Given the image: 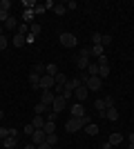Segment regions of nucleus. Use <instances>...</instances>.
I'll use <instances>...</instances> for the list:
<instances>
[{
	"label": "nucleus",
	"instance_id": "obj_48",
	"mask_svg": "<svg viewBox=\"0 0 134 149\" xmlns=\"http://www.w3.org/2000/svg\"><path fill=\"white\" fill-rule=\"evenodd\" d=\"M51 149H58V147H51Z\"/></svg>",
	"mask_w": 134,
	"mask_h": 149
},
{
	"label": "nucleus",
	"instance_id": "obj_31",
	"mask_svg": "<svg viewBox=\"0 0 134 149\" xmlns=\"http://www.w3.org/2000/svg\"><path fill=\"white\" fill-rule=\"evenodd\" d=\"M47 143H49L51 147H56V145H58V136H56V134H47Z\"/></svg>",
	"mask_w": 134,
	"mask_h": 149
},
{
	"label": "nucleus",
	"instance_id": "obj_3",
	"mask_svg": "<svg viewBox=\"0 0 134 149\" xmlns=\"http://www.w3.org/2000/svg\"><path fill=\"white\" fill-rule=\"evenodd\" d=\"M76 36H74V33H67V31H65V33H60V45H65V47H67V49H74V47H76Z\"/></svg>",
	"mask_w": 134,
	"mask_h": 149
},
{
	"label": "nucleus",
	"instance_id": "obj_30",
	"mask_svg": "<svg viewBox=\"0 0 134 149\" xmlns=\"http://www.w3.org/2000/svg\"><path fill=\"white\" fill-rule=\"evenodd\" d=\"M34 16H36V13H34V9H25V13H22V18H25L27 22H32Z\"/></svg>",
	"mask_w": 134,
	"mask_h": 149
},
{
	"label": "nucleus",
	"instance_id": "obj_4",
	"mask_svg": "<svg viewBox=\"0 0 134 149\" xmlns=\"http://www.w3.org/2000/svg\"><path fill=\"white\" fill-rule=\"evenodd\" d=\"M65 107H67V98H65L63 93H60V96H56V98H54V102H51V111L60 113Z\"/></svg>",
	"mask_w": 134,
	"mask_h": 149
},
{
	"label": "nucleus",
	"instance_id": "obj_17",
	"mask_svg": "<svg viewBox=\"0 0 134 149\" xmlns=\"http://www.w3.org/2000/svg\"><path fill=\"white\" fill-rule=\"evenodd\" d=\"M85 134H87V136H96V134H98V125H94V123L85 125Z\"/></svg>",
	"mask_w": 134,
	"mask_h": 149
},
{
	"label": "nucleus",
	"instance_id": "obj_39",
	"mask_svg": "<svg viewBox=\"0 0 134 149\" xmlns=\"http://www.w3.org/2000/svg\"><path fill=\"white\" fill-rule=\"evenodd\" d=\"M22 7H25V9H34L36 2H34V0H22Z\"/></svg>",
	"mask_w": 134,
	"mask_h": 149
},
{
	"label": "nucleus",
	"instance_id": "obj_33",
	"mask_svg": "<svg viewBox=\"0 0 134 149\" xmlns=\"http://www.w3.org/2000/svg\"><path fill=\"white\" fill-rule=\"evenodd\" d=\"M101 38H103V33H92V45H101Z\"/></svg>",
	"mask_w": 134,
	"mask_h": 149
},
{
	"label": "nucleus",
	"instance_id": "obj_38",
	"mask_svg": "<svg viewBox=\"0 0 134 149\" xmlns=\"http://www.w3.org/2000/svg\"><path fill=\"white\" fill-rule=\"evenodd\" d=\"M9 16H11L9 11H5V9H0V22H2V25H5V20L9 18Z\"/></svg>",
	"mask_w": 134,
	"mask_h": 149
},
{
	"label": "nucleus",
	"instance_id": "obj_23",
	"mask_svg": "<svg viewBox=\"0 0 134 149\" xmlns=\"http://www.w3.org/2000/svg\"><path fill=\"white\" fill-rule=\"evenodd\" d=\"M29 33H32V36H40V33H43V27L32 22V25H29Z\"/></svg>",
	"mask_w": 134,
	"mask_h": 149
},
{
	"label": "nucleus",
	"instance_id": "obj_9",
	"mask_svg": "<svg viewBox=\"0 0 134 149\" xmlns=\"http://www.w3.org/2000/svg\"><path fill=\"white\" fill-rule=\"evenodd\" d=\"M45 140H47V134H45L43 129H36V131L32 134V143L36 145V147H38L40 143H45Z\"/></svg>",
	"mask_w": 134,
	"mask_h": 149
},
{
	"label": "nucleus",
	"instance_id": "obj_15",
	"mask_svg": "<svg viewBox=\"0 0 134 149\" xmlns=\"http://www.w3.org/2000/svg\"><path fill=\"white\" fill-rule=\"evenodd\" d=\"M25 38L27 36H22V33H13V47H22V45H27Z\"/></svg>",
	"mask_w": 134,
	"mask_h": 149
},
{
	"label": "nucleus",
	"instance_id": "obj_13",
	"mask_svg": "<svg viewBox=\"0 0 134 149\" xmlns=\"http://www.w3.org/2000/svg\"><path fill=\"white\" fill-rule=\"evenodd\" d=\"M29 85H32V89H40V76L29 74Z\"/></svg>",
	"mask_w": 134,
	"mask_h": 149
},
{
	"label": "nucleus",
	"instance_id": "obj_28",
	"mask_svg": "<svg viewBox=\"0 0 134 149\" xmlns=\"http://www.w3.org/2000/svg\"><path fill=\"white\" fill-rule=\"evenodd\" d=\"M13 134V129H7V127H0V138L5 140V138H9Z\"/></svg>",
	"mask_w": 134,
	"mask_h": 149
},
{
	"label": "nucleus",
	"instance_id": "obj_25",
	"mask_svg": "<svg viewBox=\"0 0 134 149\" xmlns=\"http://www.w3.org/2000/svg\"><path fill=\"white\" fill-rule=\"evenodd\" d=\"M34 111H36V116H43V113H47V111H49V107H45L43 102H38V105L34 107Z\"/></svg>",
	"mask_w": 134,
	"mask_h": 149
},
{
	"label": "nucleus",
	"instance_id": "obj_40",
	"mask_svg": "<svg viewBox=\"0 0 134 149\" xmlns=\"http://www.w3.org/2000/svg\"><path fill=\"white\" fill-rule=\"evenodd\" d=\"M45 11H47V9H45V7H40V5L34 7V13H36V16H40V13H45Z\"/></svg>",
	"mask_w": 134,
	"mask_h": 149
},
{
	"label": "nucleus",
	"instance_id": "obj_26",
	"mask_svg": "<svg viewBox=\"0 0 134 149\" xmlns=\"http://www.w3.org/2000/svg\"><path fill=\"white\" fill-rule=\"evenodd\" d=\"M7 47H9V38H7L5 33H2V36H0V51H5Z\"/></svg>",
	"mask_w": 134,
	"mask_h": 149
},
{
	"label": "nucleus",
	"instance_id": "obj_20",
	"mask_svg": "<svg viewBox=\"0 0 134 149\" xmlns=\"http://www.w3.org/2000/svg\"><path fill=\"white\" fill-rule=\"evenodd\" d=\"M85 71H87V76H98V62H89V67Z\"/></svg>",
	"mask_w": 134,
	"mask_h": 149
},
{
	"label": "nucleus",
	"instance_id": "obj_22",
	"mask_svg": "<svg viewBox=\"0 0 134 149\" xmlns=\"http://www.w3.org/2000/svg\"><path fill=\"white\" fill-rule=\"evenodd\" d=\"M109 76V65H98V78H107Z\"/></svg>",
	"mask_w": 134,
	"mask_h": 149
},
{
	"label": "nucleus",
	"instance_id": "obj_41",
	"mask_svg": "<svg viewBox=\"0 0 134 149\" xmlns=\"http://www.w3.org/2000/svg\"><path fill=\"white\" fill-rule=\"evenodd\" d=\"M22 131H25V134H29V136H32V134H34V131H36V129H34V125L29 123V125H25V129H22Z\"/></svg>",
	"mask_w": 134,
	"mask_h": 149
},
{
	"label": "nucleus",
	"instance_id": "obj_6",
	"mask_svg": "<svg viewBox=\"0 0 134 149\" xmlns=\"http://www.w3.org/2000/svg\"><path fill=\"white\" fill-rule=\"evenodd\" d=\"M69 113H72V118H83V116H87L85 105H81V102H74V105L69 107Z\"/></svg>",
	"mask_w": 134,
	"mask_h": 149
},
{
	"label": "nucleus",
	"instance_id": "obj_35",
	"mask_svg": "<svg viewBox=\"0 0 134 149\" xmlns=\"http://www.w3.org/2000/svg\"><path fill=\"white\" fill-rule=\"evenodd\" d=\"M101 45L105 47V45H112V36L109 33H103V38H101Z\"/></svg>",
	"mask_w": 134,
	"mask_h": 149
},
{
	"label": "nucleus",
	"instance_id": "obj_46",
	"mask_svg": "<svg viewBox=\"0 0 134 149\" xmlns=\"http://www.w3.org/2000/svg\"><path fill=\"white\" fill-rule=\"evenodd\" d=\"M128 149H134V143H130V145H128Z\"/></svg>",
	"mask_w": 134,
	"mask_h": 149
},
{
	"label": "nucleus",
	"instance_id": "obj_16",
	"mask_svg": "<svg viewBox=\"0 0 134 149\" xmlns=\"http://www.w3.org/2000/svg\"><path fill=\"white\" fill-rule=\"evenodd\" d=\"M32 125H34V129H43L45 127V116H34Z\"/></svg>",
	"mask_w": 134,
	"mask_h": 149
},
{
	"label": "nucleus",
	"instance_id": "obj_43",
	"mask_svg": "<svg viewBox=\"0 0 134 149\" xmlns=\"http://www.w3.org/2000/svg\"><path fill=\"white\" fill-rule=\"evenodd\" d=\"M56 118H58L56 111H49V113H47V120H54V123H56Z\"/></svg>",
	"mask_w": 134,
	"mask_h": 149
},
{
	"label": "nucleus",
	"instance_id": "obj_42",
	"mask_svg": "<svg viewBox=\"0 0 134 149\" xmlns=\"http://www.w3.org/2000/svg\"><path fill=\"white\" fill-rule=\"evenodd\" d=\"M65 7H67V9H78V2H74V0H69V2H67V5H65Z\"/></svg>",
	"mask_w": 134,
	"mask_h": 149
},
{
	"label": "nucleus",
	"instance_id": "obj_36",
	"mask_svg": "<svg viewBox=\"0 0 134 149\" xmlns=\"http://www.w3.org/2000/svg\"><path fill=\"white\" fill-rule=\"evenodd\" d=\"M34 74H38V76H43V74H45V65H43V62H38V65L34 67Z\"/></svg>",
	"mask_w": 134,
	"mask_h": 149
},
{
	"label": "nucleus",
	"instance_id": "obj_29",
	"mask_svg": "<svg viewBox=\"0 0 134 149\" xmlns=\"http://www.w3.org/2000/svg\"><path fill=\"white\" fill-rule=\"evenodd\" d=\"M103 102H105V109H109V107L116 105V100L112 98V96H105V98H103Z\"/></svg>",
	"mask_w": 134,
	"mask_h": 149
},
{
	"label": "nucleus",
	"instance_id": "obj_21",
	"mask_svg": "<svg viewBox=\"0 0 134 149\" xmlns=\"http://www.w3.org/2000/svg\"><path fill=\"white\" fill-rule=\"evenodd\" d=\"M107 143L112 145V147H114V145H121V143H123V136H121V134H112Z\"/></svg>",
	"mask_w": 134,
	"mask_h": 149
},
{
	"label": "nucleus",
	"instance_id": "obj_18",
	"mask_svg": "<svg viewBox=\"0 0 134 149\" xmlns=\"http://www.w3.org/2000/svg\"><path fill=\"white\" fill-rule=\"evenodd\" d=\"M54 80H56V85H58V87H65V82H67V76L58 71V74L54 76ZM56 85H54V87H56Z\"/></svg>",
	"mask_w": 134,
	"mask_h": 149
},
{
	"label": "nucleus",
	"instance_id": "obj_11",
	"mask_svg": "<svg viewBox=\"0 0 134 149\" xmlns=\"http://www.w3.org/2000/svg\"><path fill=\"white\" fill-rule=\"evenodd\" d=\"M89 56H94V58L105 56V54H103V45H92V47H89Z\"/></svg>",
	"mask_w": 134,
	"mask_h": 149
},
{
	"label": "nucleus",
	"instance_id": "obj_5",
	"mask_svg": "<svg viewBox=\"0 0 134 149\" xmlns=\"http://www.w3.org/2000/svg\"><path fill=\"white\" fill-rule=\"evenodd\" d=\"M87 96H89V89L85 87V85H81V87H78L76 91H74V100H76V102H81V105H85Z\"/></svg>",
	"mask_w": 134,
	"mask_h": 149
},
{
	"label": "nucleus",
	"instance_id": "obj_1",
	"mask_svg": "<svg viewBox=\"0 0 134 149\" xmlns=\"http://www.w3.org/2000/svg\"><path fill=\"white\" fill-rule=\"evenodd\" d=\"M85 125H89V116H83V118H69L67 123H65V129L69 131V134H74V131H81Z\"/></svg>",
	"mask_w": 134,
	"mask_h": 149
},
{
	"label": "nucleus",
	"instance_id": "obj_7",
	"mask_svg": "<svg viewBox=\"0 0 134 149\" xmlns=\"http://www.w3.org/2000/svg\"><path fill=\"white\" fill-rule=\"evenodd\" d=\"M54 85H56V80H54V76H40V91H45V89H54Z\"/></svg>",
	"mask_w": 134,
	"mask_h": 149
},
{
	"label": "nucleus",
	"instance_id": "obj_19",
	"mask_svg": "<svg viewBox=\"0 0 134 149\" xmlns=\"http://www.w3.org/2000/svg\"><path fill=\"white\" fill-rule=\"evenodd\" d=\"M45 74H47V76H56L58 74V65H54V62L45 65Z\"/></svg>",
	"mask_w": 134,
	"mask_h": 149
},
{
	"label": "nucleus",
	"instance_id": "obj_32",
	"mask_svg": "<svg viewBox=\"0 0 134 149\" xmlns=\"http://www.w3.org/2000/svg\"><path fill=\"white\" fill-rule=\"evenodd\" d=\"M16 33H22V36H27V33H29V25H18Z\"/></svg>",
	"mask_w": 134,
	"mask_h": 149
},
{
	"label": "nucleus",
	"instance_id": "obj_34",
	"mask_svg": "<svg viewBox=\"0 0 134 149\" xmlns=\"http://www.w3.org/2000/svg\"><path fill=\"white\" fill-rule=\"evenodd\" d=\"M54 11H56V16H63V13L67 11V7H65V5H56V7H54Z\"/></svg>",
	"mask_w": 134,
	"mask_h": 149
},
{
	"label": "nucleus",
	"instance_id": "obj_24",
	"mask_svg": "<svg viewBox=\"0 0 134 149\" xmlns=\"http://www.w3.org/2000/svg\"><path fill=\"white\" fill-rule=\"evenodd\" d=\"M2 147H5V149H13V147H16V138H13V136L5 138V140H2Z\"/></svg>",
	"mask_w": 134,
	"mask_h": 149
},
{
	"label": "nucleus",
	"instance_id": "obj_27",
	"mask_svg": "<svg viewBox=\"0 0 134 149\" xmlns=\"http://www.w3.org/2000/svg\"><path fill=\"white\" fill-rule=\"evenodd\" d=\"M94 107H96V111H103V113H105V102H103V98H98V100H96V102H94ZM103 113H101V116H103Z\"/></svg>",
	"mask_w": 134,
	"mask_h": 149
},
{
	"label": "nucleus",
	"instance_id": "obj_47",
	"mask_svg": "<svg viewBox=\"0 0 134 149\" xmlns=\"http://www.w3.org/2000/svg\"><path fill=\"white\" fill-rule=\"evenodd\" d=\"M0 36H2V25H0Z\"/></svg>",
	"mask_w": 134,
	"mask_h": 149
},
{
	"label": "nucleus",
	"instance_id": "obj_10",
	"mask_svg": "<svg viewBox=\"0 0 134 149\" xmlns=\"http://www.w3.org/2000/svg\"><path fill=\"white\" fill-rule=\"evenodd\" d=\"M2 27L9 29V31H16V29H18V20H16V16H9V18L5 20V25H2Z\"/></svg>",
	"mask_w": 134,
	"mask_h": 149
},
{
	"label": "nucleus",
	"instance_id": "obj_37",
	"mask_svg": "<svg viewBox=\"0 0 134 149\" xmlns=\"http://www.w3.org/2000/svg\"><path fill=\"white\" fill-rule=\"evenodd\" d=\"M0 9L9 11V9H11V2H9V0H0Z\"/></svg>",
	"mask_w": 134,
	"mask_h": 149
},
{
	"label": "nucleus",
	"instance_id": "obj_44",
	"mask_svg": "<svg viewBox=\"0 0 134 149\" xmlns=\"http://www.w3.org/2000/svg\"><path fill=\"white\" fill-rule=\"evenodd\" d=\"M36 149H51V145L47 143V140H45V143H40V145H38V147H36Z\"/></svg>",
	"mask_w": 134,
	"mask_h": 149
},
{
	"label": "nucleus",
	"instance_id": "obj_2",
	"mask_svg": "<svg viewBox=\"0 0 134 149\" xmlns=\"http://www.w3.org/2000/svg\"><path fill=\"white\" fill-rule=\"evenodd\" d=\"M85 87H87L89 91H98V89L103 87V78H98V76H87V80H85Z\"/></svg>",
	"mask_w": 134,
	"mask_h": 149
},
{
	"label": "nucleus",
	"instance_id": "obj_14",
	"mask_svg": "<svg viewBox=\"0 0 134 149\" xmlns=\"http://www.w3.org/2000/svg\"><path fill=\"white\" fill-rule=\"evenodd\" d=\"M43 131H45V134H56V123H54V120H45Z\"/></svg>",
	"mask_w": 134,
	"mask_h": 149
},
{
	"label": "nucleus",
	"instance_id": "obj_45",
	"mask_svg": "<svg viewBox=\"0 0 134 149\" xmlns=\"http://www.w3.org/2000/svg\"><path fill=\"white\" fill-rule=\"evenodd\" d=\"M130 143H134V134H130Z\"/></svg>",
	"mask_w": 134,
	"mask_h": 149
},
{
	"label": "nucleus",
	"instance_id": "obj_8",
	"mask_svg": "<svg viewBox=\"0 0 134 149\" xmlns=\"http://www.w3.org/2000/svg\"><path fill=\"white\" fill-rule=\"evenodd\" d=\"M54 98H56V93L51 91V89H45V91H43V96H40V102H43L45 107H51Z\"/></svg>",
	"mask_w": 134,
	"mask_h": 149
},
{
	"label": "nucleus",
	"instance_id": "obj_12",
	"mask_svg": "<svg viewBox=\"0 0 134 149\" xmlns=\"http://www.w3.org/2000/svg\"><path fill=\"white\" fill-rule=\"evenodd\" d=\"M107 120H119V111H116V107H109V109H105V113H103Z\"/></svg>",
	"mask_w": 134,
	"mask_h": 149
}]
</instances>
